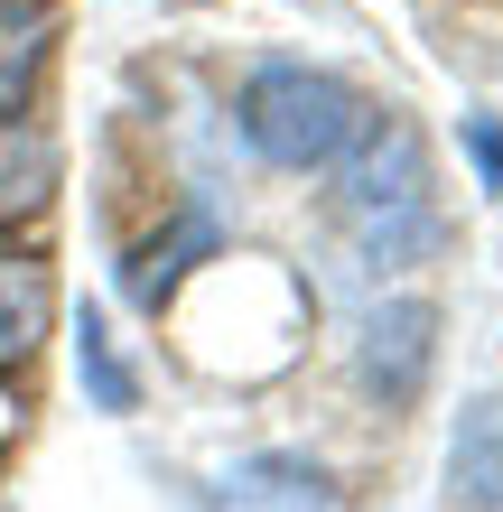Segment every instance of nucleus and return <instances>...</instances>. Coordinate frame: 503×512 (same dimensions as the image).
Here are the masks:
<instances>
[{
  "instance_id": "2",
  "label": "nucleus",
  "mask_w": 503,
  "mask_h": 512,
  "mask_svg": "<svg viewBox=\"0 0 503 512\" xmlns=\"http://www.w3.org/2000/svg\"><path fill=\"white\" fill-rule=\"evenodd\" d=\"M243 140H252V159H271L289 177H308V168H336L354 140H364V94H354L345 75L327 66H299V56H280V66H252L243 84Z\"/></svg>"
},
{
  "instance_id": "9",
  "label": "nucleus",
  "mask_w": 503,
  "mask_h": 512,
  "mask_svg": "<svg viewBox=\"0 0 503 512\" xmlns=\"http://www.w3.org/2000/svg\"><path fill=\"white\" fill-rule=\"evenodd\" d=\"M75 354H84V391H94V410H140V382H131L122 345H112V326L94 308H84V326H75Z\"/></svg>"
},
{
  "instance_id": "5",
  "label": "nucleus",
  "mask_w": 503,
  "mask_h": 512,
  "mask_svg": "<svg viewBox=\"0 0 503 512\" xmlns=\"http://www.w3.org/2000/svg\"><path fill=\"white\" fill-rule=\"evenodd\" d=\"M47 66H56V0H0V122L38 103Z\"/></svg>"
},
{
  "instance_id": "3",
  "label": "nucleus",
  "mask_w": 503,
  "mask_h": 512,
  "mask_svg": "<svg viewBox=\"0 0 503 512\" xmlns=\"http://www.w3.org/2000/svg\"><path fill=\"white\" fill-rule=\"evenodd\" d=\"M429 364H438V308L429 298H382L364 317V391L382 410H410Z\"/></svg>"
},
{
  "instance_id": "7",
  "label": "nucleus",
  "mask_w": 503,
  "mask_h": 512,
  "mask_svg": "<svg viewBox=\"0 0 503 512\" xmlns=\"http://www.w3.org/2000/svg\"><path fill=\"white\" fill-rule=\"evenodd\" d=\"M47 196H56V140L19 112V122H0V233L28 224Z\"/></svg>"
},
{
  "instance_id": "1",
  "label": "nucleus",
  "mask_w": 503,
  "mask_h": 512,
  "mask_svg": "<svg viewBox=\"0 0 503 512\" xmlns=\"http://www.w3.org/2000/svg\"><path fill=\"white\" fill-rule=\"evenodd\" d=\"M345 233L373 270H420L448 243V215H438V187H429V149L410 122H382L364 140V159L345 168Z\"/></svg>"
},
{
  "instance_id": "8",
  "label": "nucleus",
  "mask_w": 503,
  "mask_h": 512,
  "mask_svg": "<svg viewBox=\"0 0 503 512\" xmlns=\"http://www.w3.org/2000/svg\"><path fill=\"white\" fill-rule=\"evenodd\" d=\"M196 252H215V215H205V205H177V224H168V233H150V243L131 252L122 289L140 298V308H159V298L187 280V261H196Z\"/></svg>"
},
{
  "instance_id": "10",
  "label": "nucleus",
  "mask_w": 503,
  "mask_h": 512,
  "mask_svg": "<svg viewBox=\"0 0 503 512\" xmlns=\"http://www.w3.org/2000/svg\"><path fill=\"white\" fill-rule=\"evenodd\" d=\"M466 140H476V168L494 177V187H503V122H476V131H466Z\"/></svg>"
},
{
  "instance_id": "6",
  "label": "nucleus",
  "mask_w": 503,
  "mask_h": 512,
  "mask_svg": "<svg viewBox=\"0 0 503 512\" xmlns=\"http://www.w3.org/2000/svg\"><path fill=\"white\" fill-rule=\"evenodd\" d=\"M448 485L466 512H503V391L457 410V438H448Z\"/></svg>"
},
{
  "instance_id": "4",
  "label": "nucleus",
  "mask_w": 503,
  "mask_h": 512,
  "mask_svg": "<svg viewBox=\"0 0 503 512\" xmlns=\"http://www.w3.org/2000/svg\"><path fill=\"white\" fill-rule=\"evenodd\" d=\"M47 326H56V280H47V261L19 252L10 233H0V373H19L28 354L47 345Z\"/></svg>"
}]
</instances>
